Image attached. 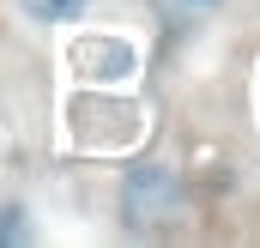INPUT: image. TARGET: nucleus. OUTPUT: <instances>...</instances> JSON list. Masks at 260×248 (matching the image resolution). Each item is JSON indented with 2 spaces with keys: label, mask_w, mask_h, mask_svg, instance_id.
I'll list each match as a JSON object with an SVG mask.
<instances>
[{
  "label": "nucleus",
  "mask_w": 260,
  "mask_h": 248,
  "mask_svg": "<svg viewBox=\"0 0 260 248\" xmlns=\"http://www.w3.org/2000/svg\"><path fill=\"white\" fill-rule=\"evenodd\" d=\"M121 206H127V224H164V218H176V212H182V182H176V170H164V164L133 170L127 188H121Z\"/></svg>",
  "instance_id": "nucleus-1"
},
{
  "label": "nucleus",
  "mask_w": 260,
  "mask_h": 248,
  "mask_svg": "<svg viewBox=\"0 0 260 248\" xmlns=\"http://www.w3.org/2000/svg\"><path fill=\"white\" fill-rule=\"evenodd\" d=\"M73 67H85L91 79H127L133 73V49L115 37H79L73 43Z\"/></svg>",
  "instance_id": "nucleus-2"
},
{
  "label": "nucleus",
  "mask_w": 260,
  "mask_h": 248,
  "mask_svg": "<svg viewBox=\"0 0 260 248\" xmlns=\"http://www.w3.org/2000/svg\"><path fill=\"white\" fill-rule=\"evenodd\" d=\"M18 6H24V18H37V24H73V18L91 12V0H18Z\"/></svg>",
  "instance_id": "nucleus-3"
},
{
  "label": "nucleus",
  "mask_w": 260,
  "mask_h": 248,
  "mask_svg": "<svg viewBox=\"0 0 260 248\" xmlns=\"http://www.w3.org/2000/svg\"><path fill=\"white\" fill-rule=\"evenodd\" d=\"M157 12H164V24L188 30V24H200V18H206V12H218V0H157Z\"/></svg>",
  "instance_id": "nucleus-4"
}]
</instances>
